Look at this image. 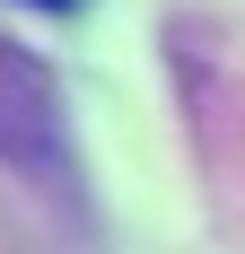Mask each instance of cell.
Instances as JSON below:
<instances>
[{
	"label": "cell",
	"mask_w": 245,
	"mask_h": 254,
	"mask_svg": "<svg viewBox=\"0 0 245 254\" xmlns=\"http://www.w3.org/2000/svg\"><path fill=\"white\" fill-rule=\"evenodd\" d=\"M18 9H79V0H18Z\"/></svg>",
	"instance_id": "2"
},
{
	"label": "cell",
	"mask_w": 245,
	"mask_h": 254,
	"mask_svg": "<svg viewBox=\"0 0 245 254\" xmlns=\"http://www.w3.org/2000/svg\"><path fill=\"white\" fill-rule=\"evenodd\" d=\"M0 167L53 184V193H79V140H70L61 79L9 35H0Z\"/></svg>",
	"instance_id": "1"
}]
</instances>
